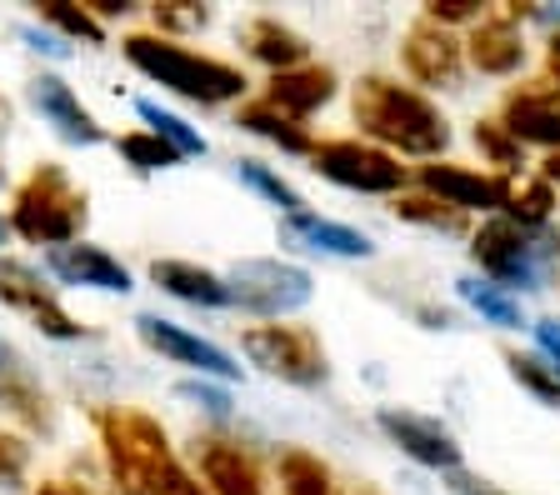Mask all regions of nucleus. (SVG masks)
<instances>
[{
  "instance_id": "obj_1",
  "label": "nucleus",
  "mask_w": 560,
  "mask_h": 495,
  "mask_svg": "<svg viewBox=\"0 0 560 495\" xmlns=\"http://www.w3.org/2000/svg\"><path fill=\"white\" fill-rule=\"evenodd\" d=\"M95 436H101L105 471L120 495H206V485L186 471V460L175 456L155 415L136 411V405H101Z\"/></svg>"
},
{
  "instance_id": "obj_2",
  "label": "nucleus",
  "mask_w": 560,
  "mask_h": 495,
  "mask_svg": "<svg viewBox=\"0 0 560 495\" xmlns=\"http://www.w3.org/2000/svg\"><path fill=\"white\" fill-rule=\"evenodd\" d=\"M350 120L361 126V141L381 145L385 155L410 161H441L451 145V120L425 91L400 85L390 75H365L350 91Z\"/></svg>"
},
{
  "instance_id": "obj_3",
  "label": "nucleus",
  "mask_w": 560,
  "mask_h": 495,
  "mask_svg": "<svg viewBox=\"0 0 560 495\" xmlns=\"http://www.w3.org/2000/svg\"><path fill=\"white\" fill-rule=\"evenodd\" d=\"M120 56H126L145 81L161 85V91L180 95L190 106H206V110L235 106V101H245V91H250L241 66H231V60H221V56H200V50L180 46V40H165V36H155V31L126 36L120 40Z\"/></svg>"
},
{
  "instance_id": "obj_4",
  "label": "nucleus",
  "mask_w": 560,
  "mask_h": 495,
  "mask_svg": "<svg viewBox=\"0 0 560 495\" xmlns=\"http://www.w3.org/2000/svg\"><path fill=\"white\" fill-rule=\"evenodd\" d=\"M85 221H91V201H85V190L70 180L66 165L56 161H40L21 186L11 190V236H21L25 246H70V240H81Z\"/></svg>"
},
{
  "instance_id": "obj_5",
  "label": "nucleus",
  "mask_w": 560,
  "mask_h": 495,
  "mask_svg": "<svg viewBox=\"0 0 560 495\" xmlns=\"http://www.w3.org/2000/svg\"><path fill=\"white\" fill-rule=\"evenodd\" d=\"M470 256L480 275L501 291H550L560 275V240L550 231H525V225L490 215L480 231H470Z\"/></svg>"
},
{
  "instance_id": "obj_6",
  "label": "nucleus",
  "mask_w": 560,
  "mask_h": 495,
  "mask_svg": "<svg viewBox=\"0 0 560 495\" xmlns=\"http://www.w3.org/2000/svg\"><path fill=\"white\" fill-rule=\"evenodd\" d=\"M225 291H231V306L245 310V316L285 320V316L311 306L315 281L305 266H295V260L250 256V260H235L231 271H225Z\"/></svg>"
},
{
  "instance_id": "obj_7",
  "label": "nucleus",
  "mask_w": 560,
  "mask_h": 495,
  "mask_svg": "<svg viewBox=\"0 0 560 495\" xmlns=\"http://www.w3.org/2000/svg\"><path fill=\"white\" fill-rule=\"evenodd\" d=\"M241 351L250 366H260L266 376L285 380V386H295V390H315L330 380V355L311 326H285V320L245 326Z\"/></svg>"
},
{
  "instance_id": "obj_8",
  "label": "nucleus",
  "mask_w": 560,
  "mask_h": 495,
  "mask_svg": "<svg viewBox=\"0 0 560 495\" xmlns=\"http://www.w3.org/2000/svg\"><path fill=\"white\" fill-rule=\"evenodd\" d=\"M311 170L320 180L340 190H355V196H406L410 186V170L396 161V155H385L381 145L361 141V135H340V141H315L311 151Z\"/></svg>"
},
{
  "instance_id": "obj_9",
  "label": "nucleus",
  "mask_w": 560,
  "mask_h": 495,
  "mask_svg": "<svg viewBox=\"0 0 560 495\" xmlns=\"http://www.w3.org/2000/svg\"><path fill=\"white\" fill-rule=\"evenodd\" d=\"M0 306L11 310V316H21L25 326H35L46 341H81L85 335V326L60 306L56 285L35 271L31 260L0 256Z\"/></svg>"
},
{
  "instance_id": "obj_10",
  "label": "nucleus",
  "mask_w": 560,
  "mask_h": 495,
  "mask_svg": "<svg viewBox=\"0 0 560 495\" xmlns=\"http://www.w3.org/2000/svg\"><path fill=\"white\" fill-rule=\"evenodd\" d=\"M136 335H140V345H151L155 355L175 361V366H190L200 380H221V386L241 380V366H235L231 351H221L215 341H206V335L175 326V320H165V316H151V310L136 316Z\"/></svg>"
},
{
  "instance_id": "obj_11",
  "label": "nucleus",
  "mask_w": 560,
  "mask_h": 495,
  "mask_svg": "<svg viewBox=\"0 0 560 495\" xmlns=\"http://www.w3.org/2000/svg\"><path fill=\"white\" fill-rule=\"evenodd\" d=\"M416 186L460 215H501L505 201H511V180L505 176H495V170H470V165H451V161L420 165Z\"/></svg>"
},
{
  "instance_id": "obj_12",
  "label": "nucleus",
  "mask_w": 560,
  "mask_h": 495,
  "mask_svg": "<svg viewBox=\"0 0 560 495\" xmlns=\"http://www.w3.org/2000/svg\"><path fill=\"white\" fill-rule=\"evenodd\" d=\"M375 425H381V436L390 440L400 456H410L416 465H425V471L455 475L460 471V460H466L460 456V440H455L435 415L400 411V405H381V411H375Z\"/></svg>"
},
{
  "instance_id": "obj_13",
  "label": "nucleus",
  "mask_w": 560,
  "mask_h": 495,
  "mask_svg": "<svg viewBox=\"0 0 560 495\" xmlns=\"http://www.w3.org/2000/svg\"><path fill=\"white\" fill-rule=\"evenodd\" d=\"M400 66H406V75L416 85H441L445 91V85H455L466 75V40L455 31H445V25L416 15L410 31L400 36Z\"/></svg>"
},
{
  "instance_id": "obj_14",
  "label": "nucleus",
  "mask_w": 560,
  "mask_h": 495,
  "mask_svg": "<svg viewBox=\"0 0 560 495\" xmlns=\"http://www.w3.org/2000/svg\"><path fill=\"white\" fill-rule=\"evenodd\" d=\"M196 481H206V495H270L260 460L225 436L196 440Z\"/></svg>"
},
{
  "instance_id": "obj_15",
  "label": "nucleus",
  "mask_w": 560,
  "mask_h": 495,
  "mask_svg": "<svg viewBox=\"0 0 560 495\" xmlns=\"http://www.w3.org/2000/svg\"><path fill=\"white\" fill-rule=\"evenodd\" d=\"M25 95H31V106H35V116L46 120L50 130H56L66 145H101L105 141V126L95 120V110L85 106L81 95L70 91L60 75H50V71H40L31 85H25Z\"/></svg>"
},
{
  "instance_id": "obj_16",
  "label": "nucleus",
  "mask_w": 560,
  "mask_h": 495,
  "mask_svg": "<svg viewBox=\"0 0 560 495\" xmlns=\"http://www.w3.org/2000/svg\"><path fill=\"white\" fill-rule=\"evenodd\" d=\"M466 66H476L480 75H515L525 66V25L515 21L511 5L486 11L466 36Z\"/></svg>"
},
{
  "instance_id": "obj_17",
  "label": "nucleus",
  "mask_w": 560,
  "mask_h": 495,
  "mask_svg": "<svg viewBox=\"0 0 560 495\" xmlns=\"http://www.w3.org/2000/svg\"><path fill=\"white\" fill-rule=\"evenodd\" d=\"M46 271L70 291H101V295H130V271L110 250L91 240H70V246L46 250Z\"/></svg>"
},
{
  "instance_id": "obj_18",
  "label": "nucleus",
  "mask_w": 560,
  "mask_h": 495,
  "mask_svg": "<svg viewBox=\"0 0 560 495\" xmlns=\"http://www.w3.org/2000/svg\"><path fill=\"white\" fill-rule=\"evenodd\" d=\"M501 126L511 130L521 145L556 155L560 151V95L546 85H521L501 101Z\"/></svg>"
},
{
  "instance_id": "obj_19",
  "label": "nucleus",
  "mask_w": 560,
  "mask_h": 495,
  "mask_svg": "<svg viewBox=\"0 0 560 495\" xmlns=\"http://www.w3.org/2000/svg\"><path fill=\"white\" fill-rule=\"evenodd\" d=\"M280 240L295 250H311V256H330V260H371L375 256V240L355 225H340L330 215H315V211H301V215H285L280 221Z\"/></svg>"
},
{
  "instance_id": "obj_20",
  "label": "nucleus",
  "mask_w": 560,
  "mask_h": 495,
  "mask_svg": "<svg viewBox=\"0 0 560 495\" xmlns=\"http://www.w3.org/2000/svg\"><path fill=\"white\" fill-rule=\"evenodd\" d=\"M260 101H270L280 116H291L305 126L315 110H326L330 101H336V71H330V66H295V71H280L266 81V95H260Z\"/></svg>"
},
{
  "instance_id": "obj_21",
  "label": "nucleus",
  "mask_w": 560,
  "mask_h": 495,
  "mask_svg": "<svg viewBox=\"0 0 560 495\" xmlns=\"http://www.w3.org/2000/svg\"><path fill=\"white\" fill-rule=\"evenodd\" d=\"M0 415L15 421V425H25V431H40V436L56 425V415H50V396L35 386V376L21 366V355H15L5 341H0Z\"/></svg>"
},
{
  "instance_id": "obj_22",
  "label": "nucleus",
  "mask_w": 560,
  "mask_h": 495,
  "mask_svg": "<svg viewBox=\"0 0 560 495\" xmlns=\"http://www.w3.org/2000/svg\"><path fill=\"white\" fill-rule=\"evenodd\" d=\"M241 46L250 60H260L270 75L295 71V66H311V46H305L301 31H291L276 15H256V21L241 25Z\"/></svg>"
},
{
  "instance_id": "obj_23",
  "label": "nucleus",
  "mask_w": 560,
  "mask_h": 495,
  "mask_svg": "<svg viewBox=\"0 0 560 495\" xmlns=\"http://www.w3.org/2000/svg\"><path fill=\"white\" fill-rule=\"evenodd\" d=\"M151 285H161L165 295L186 300V306H200V310H225L231 306V291H225V275L206 271L196 260H151Z\"/></svg>"
},
{
  "instance_id": "obj_24",
  "label": "nucleus",
  "mask_w": 560,
  "mask_h": 495,
  "mask_svg": "<svg viewBox=\"0 0 560 495\" xmlns=\"http://www.w3.org/2000/svg\"><path fill=\"white\" fill-rule=\"evenodd\" d=\"M235 126H241L245 135H256V141L276 145L280 155H305V161H311V151H315L311 130H305L301 120L280 116V110L270 106V101H245V106L235 110Z\"/></svg>"
},
{
  "instance_id": "obj_25",
  "label": "nucleus",
  "mask_w": 560,
  "mask_h": 495,
  "mask_svg": "<svg viewBox=\"0 0 560 495\" xmlns=\"http://www.w3.org/2000/svg\"><path fill=\"white\" fill-rule=\"evenodd\" d=\"M455 295H460V300L495 330H521L525 326L521 300H515L511 291H501V285H490L486 275H460V281H455Z\"/></svg>"
},
{
  "instance_id": "obj_26",
  "label": "nucleus",
  "mask_w": 560,
  "mask_h": 495,
  "mask_svg": "<svg viewBox=\"0 0 560 495\" xmlns=\"http://www.w3.org/2000/svg\"><path fill=\"white\" fill-rule=\"evenodd\" d=\"M276 475H280V495H340L336 471L311 450H280L276 456Z\"/></svg>"
},
{
  "instance_id": "obj_27",
  "label": "nucleus",
  "mask_w": 560,
  "mask_h": 495,
  "mask_svg": "<svg viewBox=\"0 0 560 495\" xmlns=\"http://www.w3.org/2000/svg\"><path fill=\"white\" fill-rule=\"evenodd\" d=\"M136 116L145 120V130H151V135H161V141L171 145V151L180 155V161H190V155H206V151H210L206 135H200V130L190 126L186 116L165 110L161 101H151V95H140V101H136Z\"/></svg>"
},
{
  "instance_id": "obj_28",
  "label": "nucleus",
  "mask_w": 560,
  "mask_h": 495,
  "mask_svg": "<svg viewBox=\"0 0 560 495\" xmlns=\"http://www.w3.org/2000/svg\"><path fill=\"white\" fill-rule=\"evenodd\" d=\"M390 211H396V221L420 225V231H435V236H470V215L441 205L435 196H425V190H406V196H396Z\"/></svg>"
},
{
  "instance_id": "obj_29",
  "label": "nucleus",
  "mask_w": 560,
  "mask_h": 495,
  "mask_svg": "<svg viewBox=\"0 0 560 495\" xmlns=\"http://www.w3.org/2000/svg\"><path fill=\"white\" fill-rule=\"evenodd\" d=\"M556 186H546L540 176H521L511 180V201H505V221L525 225V231H550V215H556Z\"/></svg>"
},
{
  "instance_id": "obj_30",
  "label": "nucleus",
  "mask_w": 560,
  "mask_h": 495,
  "mask_svg": "<svg viewBox=\"0 0 560 495\" xmlns=\"http://www.w3.org/2000/svg\"><path fill=\"white\" fill-rule=\"evenodd\" d=\"M235 180H241L245 190H256L266 205H276L280 221H285V215H301V211H305V196H301V190H295L285 176H276L270 165H260V161H235Z\"/></svg>"
},
{
  "instance_id": "obj_31",
  "label": "nucleus",
  "mask_w": 560,
  "mask_h": 495,
  "mask_svg": "<svg viewBox=\"0 0 560 495\" xmlns=\"http://www.w3.org/2000/svg\"><path fill=\"white\" fill-rule=\"evenodd\" d=\"M470 141H476L480 161L495 165V176L515 180V176L525 170V145L515 141V135L501 126V120H476V130H470Z\"/></svg>"
},
{
  "instance_id": "obj_32",
  "label": "nucleus",
  "mask_w": 560,
  "mask_h": 495,
  "mask_svg": "<svg viewBox=\"0 0 560 495\" xmlns=\"http://www.w3.org/2000/svg\"><path fill=\"white\" fill-rule=\"evenodd\" d=\"M35 15H40V25L56 31L60 40H85V46H101L105 40V25L95 21L85 5H70V0H40Z\"/></svg>"
},
{
  "instance_id": "obj_33",
  "label": "nucleus",
  "mask_w": 560,
  "mask_h": 495,
  "mask_svg": "<svg viewBox=\"0 0 560 495\" xmlns=\"http://www.w3.org/2000/svg\"><path fill=\"white\" fill-rule=\"evenodd\" d=\"M505 366H511V380L521 390H530L540 405H550V411H560V376L540 361L536 351H505Z\"/></svg>"
},
{
  "instance_id": "obj_34",
  "label": "nucleus",
  "mask_w": 560,
  "mask_h": 495,
  "mask_svg": "<svg viewBox=\"0 0 560 495\" xmlns=\"http://www.w3.org/2000/svg\"><path fill=\"white\" fill-rule=\"evenodd\" d=\"M116 151L126 155L136 170H145V176H151V170H171V165L180 161L161 135H151V130H126V135H116Z\"/></svg>"
},
{
  "instance_id": "obj_35",
  "label": "nucleus",
  "mask_w": 560,
  "mask_h": 495,
  "mask_svg": "<svg viewBox=\"0 0 560 495\" xmlns=\"http://www.w3.org/2000/svg\"><path fill=\"white\" fill-rule=\"evenodd\" d=\"M151 21H155V36L180 40V36H196V31H206L210 11H206V5H190V0H171V5H155Z\"/></svg>"
},
{
  "instance_id": "obj_36",
  "label": "nucleus",
  "mask_w": 560,
  "mask_h": 495,
  "mask_svg": "<svg viewBox=\"0 0 560 495\" xmlns=\"http://www.w3.org/2000/svg\"><path fill=\"white\" fill-rule=\"evenodd\" d=\"M25 485H31V446H25V436L0 425V491L15 495Z\"/></svg>"
},
{
  "instance_id": "obj_37",
  "label": "nucleus",
  "mask_w": 560,
  "mask_h": 495,
  "mask_svg": "<svg viewBox=\"0 0 560 495\" xmlns=\"http://www.w3.org/2000/svg\"><path fill=\"white\" fill-rule=\"evenodd\" d=\"M175 396L180 401H190V405H200L206 415H215V421H231V390L225 386H215V380H180L175 386Z\"/></svg>"
},
{
  "instance_id": "obj_38",
  "label": "nucleus",
  "mask_w": 560,
  "mask_h": 495,
  "mask_svg": "<svg viewBox=\"0 0 560 495\" xmlns=\"http://www.w3.org/2000/svg\"><path fill=\"white\" fill-rule=\"evenodd\" d=\"M420 15L451 31V25H476L480 15H486V5H480V0H431V5H425Z\"/></svg>"
},
{
  "instance_id": "obj_39",
  "label": "nucleus",
  "mask_w": 560,
  "mask_h": 495,
  "mask_svg": "<svg viewBox=\"0 0 560 495\" xmlns=\"http://www.w3.org/2000/svg\"><path fill=\"white\" fill-rule=\"evenodd\" d=\"M530 335H536V355L560 376V316L536 320V326H530Z\"/></svg>"
},
{
  "instance_id": "obj_40",
  "label": "nucleus",
  "mask_w": 560,
  "mask_h": 495,
  "mask_svg": "<svg viewBox=\"0 0 560 495\" xmlns=\"http://www.w3.org/2000/svg\"><path fill=\"white\" fill-rule=\"evenodd\" d=\"M21 40H31V50H35V56L70 60V40H60L56 31H46V25H21Z\"/></svg>"
},
{
  "instance_id": "obj_41",
  "label": "nucleus",
  "mask_w": 560,
  "mask_h": 495,
  "mask_svg": "<svg viewBox=\"0 0 560 495\" xmlns=\"http://www.w3.org/2000/svg\"><path fill=\"white\" fill-rule=\"evenodd\" d=\"M451 491H455V495H505L501 485L476 481V475H466V471H455V475H451Z\"/></svg>"
},
{
  "instance_id": "obj_42",
  "label": "nucleus",
  "mask_w": 560,
  "mask_h": 495,
  "mask_svg": "<svg viewBox=\"0 0 560 495\" xmlns=\"http://www.w3.org/2000/svg\"><path fill=\"white\" fill-rule=\"evenodd\" d=\"M540 85L560 95V31L546 40V81H540Z\"/></svg>"
},
{
  "instance_id": "obj_43",
  "label": "nucleus",
  "mask_w": 560,
  "mask_h": 495,
  "mask_svg": "<svg viewBox=\"0 0 560 495\" xmlns=\"http://www.w3.org/2000/svg\"><path fill=\"white\" fill-rule=\"evenodd\" d=\"M416 316L425 320V330H451V310L441 306H416Z\"/></svg>"
},
{
  "instance_id": "obj_44",
  "label": "nucleus",
  "mask_w": 560,
  "mask_h": 495,
  "mask_svg": "<svg viewBox=\"0 0 560 495\" xmlns=\"http://www.w3.org/2000/svg\"><path fill=\"white\" fill-rule=\"evenodd\" d=\"M31 495H91L85 485H70V481H40Z\"/></svg>"
},
{
  "instance_id": "obj_45",
  "label": "nucleus",
  "mask_w": 560,
  "mask_h": 495,
  "mask_svg": "<svg viewBox=\"0 0 560 495\" xmlns=\"http://www.w3.org/2000/svg\"><path fill=\"white\" fill-rule=\"evenodd\" d=\"M5 130H11V106L0 101V186H5Z\"/></svg>"
},
{
  "instance_id": "obj_46",
  "label": "nucleus",
  "mask_w": 560,
  "mask_h": 495,
  "mask_svg": "<svg viewBox=\"0 0 560 495\" xmlns=\"http://www.w3.org/2000/svg\"><path fill=\"white\" fill-rule=\"evenodd\" d=\"M540 180H546V186H560V151L546 155V165H540Z\"/></svg>"
},
{
  "instance_id": "obj_47",
  "label": "nucleus",
  "mask_w": 560,
  "mask_h": 495,
  "mask_svg": "<svg viewBox=\"0 0 560 495\" xmlns=\"http://www.w3.org/2000/svg\"><path fill=\"white\" fill-rule=\"evenodd\" d=\"M5 240H11V225H5V215H0V246H5Z\"/></svg>"
}]
</instances>
